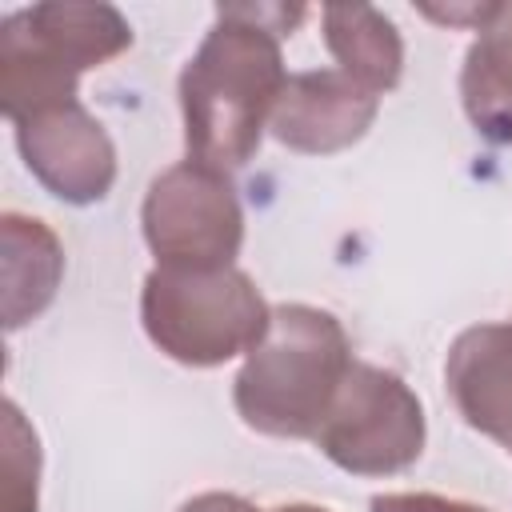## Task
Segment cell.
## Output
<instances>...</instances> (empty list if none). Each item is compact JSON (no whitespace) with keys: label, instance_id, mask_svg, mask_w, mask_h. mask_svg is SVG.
<instances>
[{"label":"cell","instance_id":"obj_5","mask_svg":"<svg viewBox=\"0 0 512 512\" xmlns=\"http://www.w3.org/2000/svg\"><path fill=\"white\" fill-rule=\"evenodd\" d=\"M316 448L352 476H392L424 452V408L416 392L388 368L352 360Z\"/></svg>","mask_w":512,"mask_h":512},{"label":"cell","instance_id":"obj_16","mask_svg":"<svg viewBox=\"0 0 512 512\" xmlns=\"http://www.w3.org/2000/svg\"><path fill=\"white\" fill-rule=\"evenodd\" d=\"M268 512H328L320 504H280V508H268Z\"/></svg>","mask_w":512,"mask_h":512},{"label":"cell","instance_id":"obj_6","mask_svg":"<svg viewBox=\"0 0 512 512\" xmlns=\"http://www.w3.org/2000/svg\"><path fill=\"white\" fill-rule=\"evenodd\" d=\"M140 224L156 264L172 268H224L244 244V208L232 176L192 156L148 184Z\"/></svg>","mask_w":512,"mask_h":512},{"label":"cell","instance_id":"obj_9","mask_svg":"<svg viewBox=\"0 0 512 512\" xmlns=\"http://www.w3.org/2000/svg\"><path fill=\"white\" fill-rule=\"evenodd\" d=\"M444 380L468 428L512 448V320L464 328L448 348Z\"/></svg>","mask_w":512,"mask_h":512},{"label":"cell","instance_id":"obj_7","mask_svg":"<svg viewBox=\"0 0 512 512\" xmlns=\"http://www.w3.org/2000/svg\"><path fill=\"white\" fill-rule=\"evenodd\" d=\"M16 128V148L28 172L64 204H96L116 180V148L104 124L80 104L64 100L40 108Z\"/></svg>","mask_w":512,"mask_h":512},{"label":"cell","instance_id":"obj_3","mask_svg":"<svg viewBox=\"0 0 512 512\" xmlns=\"http://www.w3.org/2000/svg\"><path fill=\"white\" fill-rule=\"evenodd\" d=\"M132 24L112 4L48 0L0 20V108L16 124L40 108L76 100L88 68L120 56Z\"/></svg>","mask_w":512,"mask_h":512},{"label":"cell","instance_id":"obj_8","mask_svg":"<svg viewBox=\"0 0 512 512\" xmlns=\"http://www.w3.org/2000/svg\"><path fill=\"white\" fill-rule=\"evenodd\" d=\"M380 96L368 92L340 68H312L288 76L276 108H272V136L308 156H328L352 148L376 120Z\"/></svg>","mask_w":512,"mask_h":512},{"label":"cell","instance_id":"obj_11","mask_svg":"<svg viewBox=\"0 0 512 512\" xmlns=\"http://www.w3.org/2000/svg\"><path fill=\"white\" fill-rule=\"evenodd\" d=\"M0 236H4V328L16 332L52 304L64 276V248L44 220L20 212H4Z\"/></svg>","mask_w":512,"mask_h":512},{"label":"cell","instance_id":"obj_15","mask_svg":"<svg viewBox=\"0 0 512 512\" xmlns=\"http://www.w3.org/2000/svg\"><path fill=\"white\" fill-rule=\"evenodd\" d=\"M180 512H256V508L244 496H232V492H200Z\"/></svg>","mask_w":512,"mask_h":512},{"label":"cell","instance_id":"obj_10","mask_svg":"<svg viewBox=\"0 0 512 512\" xmlns=\"http://www.w3.org/2000/svg\"><path fill=\"white\" fill-rule=\"evenodd\" d=\"M476 32L460 68V100L480 136L512 144V4H488Z\"/></svg>","mask_w":512,"mask_h":512},{"label":"cell","instance_id":"obj_1","mask_svg":"<svg viewBox=\"0 0 512 512\" xmlns=\"http://www.w3.org/2000/svg\"><path fill=\"white\" fill-rule=\"evenodd\" d=\"M284 84L280 36L244 4H220L216 24L180 72L188 156L224 172L248 164Z\"/></svg>","mask_w":512,"mask_h":512},{"label":"cell","instance_id":"obj_2","mask_svg":"<svg viewBox=\"0 0 512 512\" xmlns=\"http://www.w3.org/2000/svg\"><path fill=\"white\" fill-rule=\"evenodd\" d=\"M348 368L352 344L332 312L280 304L272 308L268 332L236 372L232 404L240 420L264 436L316 440Z\"/></svg>","mask_w":512,"mask_h":512},{"label":"cell","instance_id":"obj_4","mask_svg":"<svg viewBox=\"0 0 512 512\" xmlns=\"http://www.w3.org/2000/svg\"><path fill=\"white\" fill-rule=\"evenodd\" d=\"M140 320L148 340L188 368H216L252 352L268 332L272 308L236 264L172 268L156 264L144 276Z\"/></svg>","mask_w":512,"mask_h":512},{"label":"cell","instance_id":"obj_13","mask_svg":"<svg viewBox=\"0 0 512 512\" xmlns=\"http://www.w3.org/2000/svg\"><path fill=\"white\" fill-rule=\"evenodd\" d=\"M4 504L8 512H36V476H40V448L36 432L20 416L12 400H4Z\"/></svg>","mask_w":512,"mask_h":512},{"label":"cell","instance_id":"obj_14","mask_svg":"<svg viewBox=\"0 0 512 512\" xmlns=\"http://www.w3.org/2000/svg\"><path fill=\"white\" fill-rule=\"evenodd\" d=\"M368 508L372 512H488L480 504L436 496V492H384V496H372Z\"/></svg>","mask_w":512,"mask_h":512},{"label":"cell","instance_id":"obj_12","mask_svg":"<svg viewBox=\"0 0 512 512\" xmlns=\"http://www.w3.org/2000/svg\"><path fill=\"white\" fill-rule=\"evenodd\" d=\"M324 44L336 56L340 72L360 80L368 92L384 96L400 84L404 44L396 24L372 4H328L324 8Z\"/></svg>","mask_w":512,"mask_h":512}]
</instances>
